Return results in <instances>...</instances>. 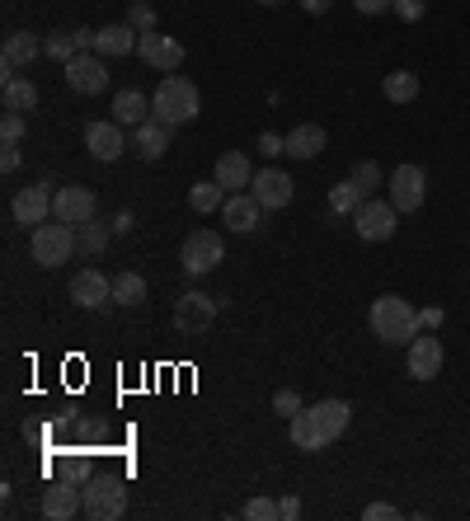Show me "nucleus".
<instances>
[{
	"label": "nucleus",
	"mask_w": 470,
	"mask_h": 521,
	"mask_svg": "<svg viewBox=\"0 0 470 521\" xmlns=\"http://www.w3.org/2000/svg\"><path fill=\"white\" fill-rule=\"evenodd\" d=\"M367 324H372V334L381 338V343H391V348H400V343H409V338L419 334V310L409 306L405 296H376L372 310H367Z\"/></svg>",
	"instance_id": "obj_1"
},
{
	"label": "nucleus",
	"mask_w": 470,
	"mask_h": 521,
	"mask_svg": "<svg viewBox=\"0 0 470 521\" xmlns=\"http://www.w3.org/2000/svg\"><path fill=\"white\" fill-rule=\"evenodd\" d=\"M203 113V99H198V85L184 76H165L156 85V94H151V118H160V123L170 127H184L193 123Z\"/></svg>",
	"instance_id": "obj_2"
},
{
	"label": "nucleus",
	"mask_w": 470,
	"mask_h": 521,
	"mask_svg": "<svg viewBox=\"0 0 470 521\" xmlns=\"http://www.w3.org/2000/svg\"><path fill=\"white\" fill-rule=\"evenodd\" d=\"M29 249H33V263L38 268H62L71 254H76V226H66V221H57L52 216V226H33V235H29Z\"/></svg>",
	"instance_id": "obj_3"
},
{
	"label": "nucleus",
	"mask_w": 470,
	"mask_h": 521,
	"mask_svg": "<svg viewBox=\"0 0 470 521\" xmlns=\"http://www.w3.org/2000/svg\"><path fill=\"white\" fill-rule=\"evenodd\" d=\"M85 517L90 521H118L127 512V489L113 475H90L85 479Z\"/></svg>",
	"instance_id": "obj_4"
},
{
	"label": "nucleus",
	"mask_w": 470,
	"mask_h": 521,
	"mask_svg": "<svg viewBox=\"0 0 470 521\" xmlns=\"http://www.w3.org/2000/svg\"><path fill=\"white\" fill-rule=\"evenodd\" d=\"M217 310L221 301L207 292H184L179 301H174V329L184 338H203L212 324H217Z\"/></svg>",
	"instance_id": "obj_5"
},
{
	"label": "nucleus",
	"mask_w": 470,
	"mask_h": 521,
	"mask_svg": "<svg viewBox=\"0 0 470 521\" xmlns=\"http://www.w3.org/2000/svg\"><path fill=\"white\" fill-rule=\"evenodd\" d=\"M221 259H226V245H221L217 230H193L184 240V249H179V263H184L188 277H207Z\"/></svg>",
	"instance_id": "obj_6"
},
{
	"label": "nucleus",
	"mask_w": 470,
	"mask_h": 521,
	"mask_svg": "<svg viewBox=\"0 0 470 521\" xmlns=\"http://www.w3.org/2000/svg\"><path fill=\"white\" fill-rule=\"evenodd\" d=\"M405 367H409L414 381H433V376H442V338L433 334V329H419V334L409 338Z\"/></svg>",
	"instance_id": "obj_7"
},
{
	"label": "nucleus",
	"mask_w": 470,
	"mask_h": 521,
	"mask_svg": "<svg viewBox=\"0 0 470 521\" xmlns=\"http://www.w3.org/2000/svg\"><path fill=\"white\" fill-rule=\"evenodd\" d=\"M353 226H358V235L367 240V245H386L395 235V226H400V212H395L391 202H362L358 212H353Z\"/></svg>",
	"instance_id": "obj_8"
},
{
	"label": "nucleus",
	"mask_w": 470,
	"mask_h": 521,
	"mask_svg": "<svg viewBox=\"0 0 470 521\" xmlns=\"http://www.w3.org/2000/svg\"><path fill=\"white\" fill-rule=\"evenodd\" d=\"M137 57L146 66H156L160 76H174L184 66V43L170 38V33H141L137 38Z\"/></svg>",
	"instance_id": "obj_9"
},
{
	"label": "nucleus",
	"mask_w": 470,
	"mask_h": 521,
	"mask_svg": "<svg viewBox=\"0 0 470 521\" xmlns=\"http://www.w3.org/2000/svg\"><path fill=\"white\" fill-rule=\"evenodd\" d=\"M94 212H99V198H94V188H62V193H52V216L57 221H66V226H85V221H94Z\"/></svg>",
	"instance_id": "obj_10"
},
{
	"label": "nucleus",
	"mask_w": 470,
	"mask_h": 521,
	"mask_svg": "<svg viewBox=\"0 0 470 521\" xmlns=\"http://www.w3.org/2000/svg\"><path fill=\"white\" fill-rule=\"evenodd\" d=\"M250 193L259 198L264 212H282V207H292L297 184H292V174H282V169H259V174H254V184H250Z\"/></svg>",
	"instance_id": "obj_11"
},
{
	"label": "nucleus",
	"mask_w": 470,
	"mask_h": 521,
	"mask_svg": "<svg viewBox=\"0 0 470 521\" xmlns=\"http://www.w3.org/2000/svg\"><path fill=\"white\" fill-rule=\"evenodd\" d=\"M71 301L80 310H104L113 301V277H104L99 268H80L71 277Z\"/></svg>",
	"instance_id": "obj_12"
},
{
	"label": "nucleus",
	"mask_w": 470,
	"mask_h": 521,
	"mask_svg": "<svg viewBox=\"0 0 470 521\" xmlns=\"http://www.w3.org/2000/svg\"><path fill=\"white\" fill-rule=\"evenodd\" d=\"M76 512H85V493L71 479H52L43 489V517L47 521H71Z\"/></svg>",
	"instance_id": "obj_13"
},
{
	"label": "nucleus",
	"mask_w": 470,
	"mask_h": 521,
	"mask_svg": "<svg viewBox=\"0 0 470 521\" xmlns=\"http://www.w3.org/2000/svg\"><path fill=\"white\" fill-rule=\"evenodd\" d=\"M66 85L76 94H104V85H109L104 57L99 52H80L76 62H66Z\"/></svg>",
	"instance_id": "obj_14"
},
{
	"label": "nucleus",
	"mask_w": 470,
	"mask_h": 521,
	"mask_svg": "<svg viewBox=\"0 0 470 521\" xmlns=\"http://www.w3.org/2000/svg\"><path fill=\"white\" fill-rule=\"evenodd\" d=\"M423 188H428V179H423L419 165H400L391 174V207L395 212H419L423 207Z\"/></svg>",
	"instance_id": "obj_15"
},
{
	"label": "nucleus",
	"mask_w": 470,
	"mask_h": 521,
	"mask_svg": "<svg viewBox=\"0 0 470 521\" xmlns=\"http://www.w3.org/2000/svg\"><path fill=\"white\" fill-rule=\"evenodd\" d=\"M85 151H90L99 165H113V160L127 151L123 123H90L85 127Z\"/></svg>",
	"instance_id": "obj_16"
},
{
	"label": "nucleus",
	"mask_w": 470,
	"mask_h": 521,
	"mask_svg": "<svg viewBox=\"0 0 470 521\" xmlns=\"http://www.w3.org/2000/svg\"><path fill=\"white\" fill-rule=\"evenodd\" d=\"M52 184H33V188H19L15 202H10V216H15L19 226H43L47 216H52Z\"/></svg>",
	"instance_id": "obj_17"
},
{
	"label": "nucleus",
	"mask_w": 470,
	"mask_h": 521,
	"mask_svg": "<svg viewBox=\"0 0 470 521\" xmlns=\"http://www.w3.org/2000/svg\"><path fill=\"white\" fill-rule=\"evenodd\" d=\"M221 221H226L235 235H250V230L264 226V207H259V198H254V193H231V198H226V207H221Z\"/></svg>",
	"instance_id": "obj_18"
},
{
	"label": "nucleus",
	"mask_w": 470,
	"mask_h": 521,
	"mask_svg": "<svg viewBox=\"0 0 470 521\" xmlns=\"http://www.w3.org/2000/svg\"><path fill=\"white\" fill-rule=\"evenodd\" d=\"M170 123H160V118H146V123L132 132V151L141 155V160H160V155L170 151Z\"/></svg>",
	"instance_id": "obj_19"
},
{
	"label": "nucleus",
	"mask_w": 470,
	"mask_h": 521,
	"mask_svg": "<svg viewBox=\"0 0 470 521\" xmlns=\"http://www.w3.org/2000/svg\"><path fill=\"white\" fill-rule=\"evenodd\" d=\"M311 414H315V423H320V432H325V442H339L348 432V423H353V404H348V399H320Z\"/></svg>",
	"instance_id": "obj_20"
},
{
	"label": "nucleus",
	"mask_w": 470,
	"mask_h": 521,
	"mask_svg": "<svg viewBox=\"0 0 470 521\" xmlns=\"http://www.w3.org/2000/svg\"><path fill=\"white\" fill-rule=\"evenodd\" d=\"M217 184L226 188V193H240V188L254 184V165L245 151H226L217 155Z\"/></svg>",
	"instance_id": "obj_21"
},
{
	"label": "nucleus",
	"mask_w": 470,
	"mask_h": 521,
	"mask_svg": "<svg viewBox=\"0 0 470 521\" xmlns=\"http://www.w3.org/2000/svg\"><path fill=\"white\" fill-rule=\"evenodd\" d=\"M33 57H43V38L29 29H19L5 38V47H0V62H5V71H19V66H29Z\"/></svg>",
	"instance_id": "obj_22"
},
{
	"label": "nucleus",
	"mask_w": 470,
	"mask_h": 521,
	"mask_svg": "<svg viewBox=\"0 0 470 521\" xmlns=\"http://www.w3.org/2000/svg\"><path fill=\"white\" fill-rule=\"evenodd\" d=\"M137 38L141 33L132 29V24H109V29L94 33V52H99V57H132V52H137Z\"/></svg>",
	"instance_id": "obj_23"
},
{
	"label": "nucleus",
	"mask_w": 470,
	"mask_h": 521,
	"mask_svg": "<svg viewBox=\"0 0 470 521\" xmlns=\"http://www.w3.org/2000/svg\"><path fill=\"white\" fill-rule=\"evenodd\" d=\"M325 127L320 123H297L292 132H287V155L292 160H315V155L325 151Z\"/></svg>",
	"instance_id": "obj_24"
},
{
	"label": "nucleus",
	"mask_w": 470,
	"mask_h": 521,
	"mask_svg": "<svg viewBox=\"0 0 470 521\" xmlns=\"http://www.w3.org/2000/svg\"><path fill=\"white\" fill-rule=\"evenodd\" d=\"M146 113H151V99H146L141 90H118L113 94V123L141 127L146 123Z\"/></svg>",
	"instance_id": "obj_25"
},
{
	"label": "nucleus",
	"mask_w": 470,
	"mask_h": 521,
	"mask_svg": "<svg viewBox=\"0 0 470 521\" xmlns=\"http://www.w3.org/2000/svg\"><path fill=\"white\" fill-rule=\"evenodd\" d=\"M0 104H5V113H33V108H38V85L24 76H5Z\"/></svg>",
	"instance_id": "obj_26"
},
{
	"label": "nucleus",
	"mask_w": 470,
	"mask_h": 521,
	"mask_svg": "<svg viewBox=\"0 0 470 521\" xmlns=\"http://www.w3.org/2000/svg\"><path fill=\"white\" fill-rule=\"evenodd\" d=\"M292 446H297V451H325V446H329L311 409H301V414H292Z\"/></svg>",
	"instance_id": "obj_27"
},
{
	"label": "nucleus",
	"mask_w": 470,
	"mask_h": 521,
	"mask_svg": "<svg viewBox=\"0 0 470 521\" xmlns=\"http://www.w3.org/2000/svg\"><path fill=\"white\" fill-rule=\"evenodd\" d=\"M226 198H231V193H226L217 179H203V184L188 188V207H193V212H217V207H226Z\"/></svg>",
	"instance_id": "obj_28"
},
{
	"label": "nucleus",
	"mask_w": 470,
	"mask_h": 521,
	"mask_svg": "<svg viewBox=\"0 0 470 521\" xmlns=\"http://www.w3.org/2000/svg\"><path fill=\"white\" fill-rule=\"evenodd\" d=\"M146 301V277L141 273H118L113 277V306H141Z\"/></svg>",
	"instance_id": "obj_29"
},
{
	"label": "nucleus",
	"mask_w": 470,
	"mask_h": 521,
	"mask_svg": "<svg viewBox=\"0 0 470 521\" xmlns=\"http://www.w3.org/2000/svg\"><path fill=\"white\" fill-rule=\"evenodd\" d=\"M362 202H367V193H362L353 179H344V184L329 188V212H334V216H353Z\"/></svg>",
	"instance_id": "obj_30"
},
{
	"label": "nucleus",
	"mask_w": 470,
	"mask_h": 521,
	"mask_svg": "<svg viewBox=\"0 0 470 521\" xmlns=\"http://www.w3.org/2000/svg\"><path fill=\"white\" fill-rule=\"evenodd\" d=\"M381 90H386L391 104H414V99H419V76H414V71H391Z\"/></svg>",
	"instance_id": "obj_31"
},
{
	"label": "nucleus",
	"mask_w": 470,
	"mask_h": 521,
	"mask_svg": "<svg viewBox=\"0 0 470 521\" xmlns=\"http://www.w3.org/2000/svg\"><path fill=\"white\" fill-rule=\"evenodd\" d=\"M43 57H52V62H76L80 47H76V33H47L43 38Z\"/></svg>",
	"instance_id": "obj_32"
},
{
	"label": "nucleus",
	"mask_w": 470,
	"mask_h": 521,
	"mask_svg": "<svg viewBox=\"0 0 470 521\" xmlns=\"http://www.w3.org/2000/svg\"><path fill=\"white\" fill-rule=\"evenodd\" d=\"M76 245H80V254H104V245H109V226H99V221L76 226Z\"/></svg>",
	"instance_id": "obj_33"
},
{
	"label": "nucleus",
	"mask_w": 470,
	"mask_h": 521,
	"mask_svg": "<svg viewBox=\"0 0 470 521\" xmlns=\"http://www.w3.org/2000/svg\"><path fill=\"white\" fill-rule=\"evenodd\" d=\"M348 179H353V184H358L362 193L372 198V188L381 184V165H376V160H358V165H353V174H348Z\"/></svg>",
	"instance_id": "obj_34"
},
{
	"label": "nucleus",
	"mask_w": 470,
	"mask_h": 521,
	"mask_svg": "<svg viewBox=\"0 0 470 521\" xmlns=\"http://www.w3.org/2000/svg\"><path fill=\"white\" fill-rule=\"evenodd\" d=\"M127 24L137 33H156V10L146 5V0H132V10H127Z\"/></svg>",
	"instance_id": "obj_35"
},
{
	"label": "nucleus",
	"mask_w": 470,
	"mask_h": 521,
	"mask_svg": "<svg viewBox=\"0 0 470 521\" xmlns=\"http://www.w3.org/2000/svg\"><path fill=\"white\" fill-rule=\"evenodd\" d=\"M0 141H5V146H19V141H24V113H5V118H0Z\"/></svg>",
	"instance_id": "obj_36"
},
{
	"label": "nucleus",
	"mask_w": 470,
	"mask_h": 521,
	"mask_svg": "<svg viewBox=\"0 0 470 521\" xmlns=\"http://www.w3.org/2000/svg\"><path fill=\"white\" fill-rule=\"evenodd\" d=\"M245 517H250V521H278L282 512H278L273 498H250V503H245Z\"/></svg>",
	"instance_id": "obj_37"
},
{
	"label": "nucleus",
	"mask_w": 470,
	"mask_h": 521,
	"mask_svg": "<svg viewBox=\"0 0 470 521\" xmlns=\"http://www.w3.org/2000/svg\"><path fill=\"white\" fill-rule=\"evenodd\" d=\"M57 479H71V484H85V479H90V460H80V456L62 460V470H57Z\"/></svg>",
	"instance_id": "obj_38"
},
{
	"label": "nucleus",
	"mask_w": 470,
	"mask_h": 521,
	"mask_svg": "<svg viewBox=\"0 0 470 521\" xmlns=\"http://www.w3.org/2000/svg\"><path fill=\"white\" fill-rule=\"evenodd\" d=\"M273 414H282V418L301 414V395H297V390H278V395H273Z\"/></svg>",
	"instance_id": "obj_39"
},
{
	"label": "nucleus",
	"mask_w": 470,
	"mask_h": 521,
	"mask_svg": "<svg viewBox=\"0 0 470 521\" xmlns=\"http://www.w3.org/2000/svg\"><path fill=\"white\" fill-rule=\"evenodd\" d=\"M395 15L405 19V24H419V19L428 15V5H423V0H395Z\"/></svg>",
	"instance_id": "obj_40"
},
{
	"label": "nucleus",
	"mask_w": 470,
	"mask_h": 521,
	"mask_svg": "<svg viewBox=\"0 0 470 521\" xmlns=\"http://www.w3.org/2000/svg\"><path fill=\"white\" fill-rule=\"evenodd\" d=\"M259 155H268V160H273V155H287V137H278V132H264V137H259Z\"/></svg>",
	"instance_id": "obj_41"
},
{
	"label": "nucleus",
	"mask_w": 470,
	"mask_h": 521,
	"mask_svg": "<svg viewBox=\"0 0 470 521\" xmlns=\"http://www.w3.org/2000/svg\"><path fill=\"white\" fill-rule=\"evenodd\" d=\"M362 517H367V521H395V517H400V507H391V503H367V507H362Z\"/></svg>",
	"instance_id": "obj_42"
},
{
	"label": "nucleus",
	"mask_w": 470,
	"mask_h": 521,
	"mask_svg": "<svg viewBox=\"0 0 470 521\" xmlns=\"http://www.w3.org/2000/svg\"><path fill=\"white\" fill-rule=\"evenodd\" d=\"M358 5V15H386V10H395V0H353Z\"/></svg>",
	"instance_id": "obj_43"
},
{
	"label": "nucleus",
	"mask_w": 470,
	"mask_h": 521,
	"mask_svg": "<svg viewBox=\"0 0 470 521\" xmlns=\"http://www.w3.org/2000/svg\"><path fill=\"white\" fill-rule=\"evenodd\" d=\"M278 512H282V521H297L301 517V498L297 493H287V498L278 503Z\"/></svg>",
	"instance_id": "obj_44"
},
{
	"label": "nucleus",
	"mask_w": 470,
	"mask_h": 521,
	"mask_svg": "<svg viewBox=\"0 0 470 521\" xmlns=\"http://www.w3.org/2000/svg\"><path fill=\"white\" fill-rule=\"evenodd\" d=\"M419 329H442V310H438V306L419 310Z\"/></svg>",
	"instance_id": "obj_45"
},
{
	"label": "nucleus",
	"mask_w": 470,
	"mask_h": 521,
	"mask_svg": "<svg viewBox=\"0 0 470 521\" xmlns=\"http://www.w3.org/2000/svg\"><path fill=\"white\" fill-rule=\"evenodd\" d=\"M0 169H5V174H15V169H19V146H5V151H0Z\"/></svg>",
	"instance_id": "obj_46"
},
{
	"label": "nucleus",
	"mask_w": 470,
	"mask_h": 521,
	"mask_svg": "<svg viewBox=\"0 0 470 521\" xmlns=\"http://www.w3.org/2000/svg\"><path fill=\"white\" fill-rule=\"evenodd\" d=\"M301 10H306V15H329V5H334V0H297Z\"/></svg>",
	"instance_id": "obj_47"
},
{
	"label": "nucleus",
	"mask_w": 470,
	"mask_h": 521,
	"mask_svg": "<svg viewBox=\"0 0 470 521\" xmlns=\"http://www.w3.org/2000/svg\"><path fill=\"white\" fill-rule=\"evenodd\" d=\"M259 5H287V0H259Z\"/></svg>",
	"instance_id": "obj_48"
}]
</instances>
